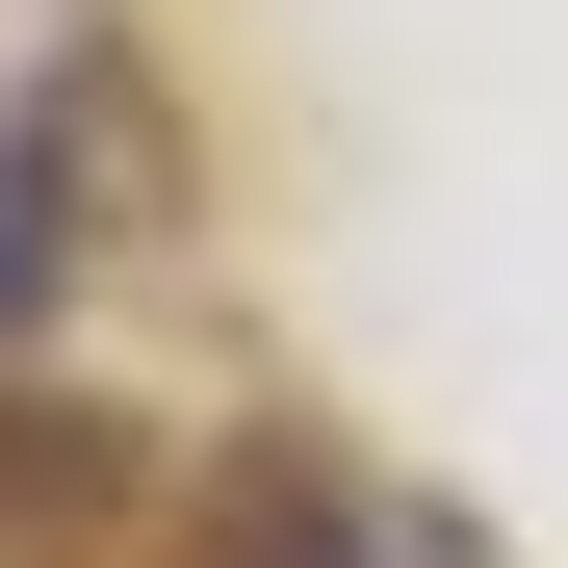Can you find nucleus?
I'll list each match as a JSON object with an SVG mask.
<instances>
[{"label":"nucleus","mask_w":568,"mask_h":568,"mask_svg":"<svg viewBox=\"0 0 568 568\" xmlns=\"http://www.w3.org/2000/svg\"><path fill=\"white\" fill-rule=\"evenodd\" d=\"M52 284H78V155H52L27 104H0V362L52 336Z\"/></svg>","instance_id":"obj_1"},{"label":"nucleus","mask_w":568,"mask_h":568,"mask_svg":"<svg viewBox=\"0 0 568 568\" xmlns=\"http://www.w3.org/2000/svg\"><path fill=\"white\" fill-rule=\"evenodd\" d=\"M0 491H78V517H104V491H130V439H104V414H0Z\"/></svg>","instance_id":"obj_3"},{"label":"nucleus","mask_w":568,"mask_h":568,"mask_svg":"<svg viewBox=\"0 0 568 568\" xmlns=\"http://www.w3.org/2000/svg\"><path fill=\"white\" fill-rule=\"evenodd\" d=\"M181 568H388V542H362V517L311 491V465H233V491H207V542H181Z\"/></svg>","instance_id":"obj_2"}]
</instances>
